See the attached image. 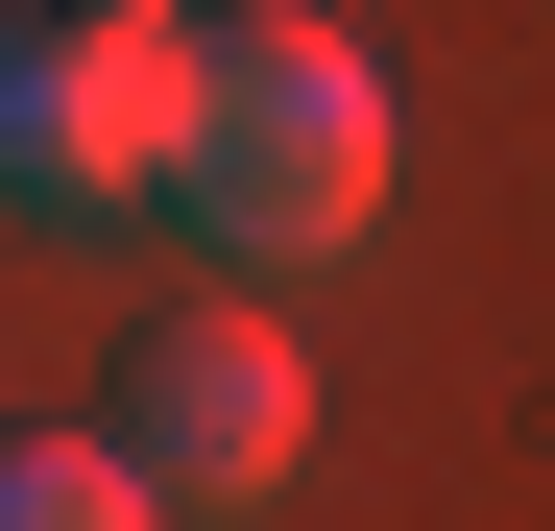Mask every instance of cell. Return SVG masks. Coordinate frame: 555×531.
Wrapping results in <instances>:
<instances>
[{"instance_id": "3957f363", "label": "cell", "mask_w": 555, "mask_h": 531, "mask_svg": "<svg viewBox=\"0 0 555 531\" xmlns=\"http://www.w3.org/2000/svg\"><path fill=\"white\" fill-rule=\"evenodd\" d=\"M121 459L169 483V507H266L314 459V363L266 338L242 290H194V314H145V363H121Z\"/></svg>"}, {"instance_id": "6da1fadb", "label": "cell", "mask_w": 555, "mask_h": 531, "mask_svg": "<svg viewBox=\"0 0 555 531\" xmlns=\"http://www.w3.org/2000/svg\"><path fill=\"white\" fill-rule=\"evenodd\" d=\"M169 218H194L218 266H338L362 218H387V73H362L338 25H291V0L194 25V169H169Z\"/></svg>"}, {"instance_id": "277c9868", "label": "cell", "mask_w": 555, "mask_h": 531, "mask_svg": "<svg viewBox=\"0 0 555 531\" xmlns=\"http://www.w3.org/2000/svg\"><path fill=\"white\" fill-rule=\"evenodd\" d=\"M0 531H169V483L121 435H0Z\"/></svg>"}, {"instance_id": "7a4b0ae2", "label": "cell", "mask_w": 555, "mask_h": 531, "mask_svg": "<svg viewBox=\"0 0 555 531\" xmlns=\"http://www.w3.org/2000/svg\"><path fill=\"white\" fill-rule=\"evenodd\" d=\"M194 169V25L169 0H0V218L121 242Z\"/></svg>"}]
</instances>
